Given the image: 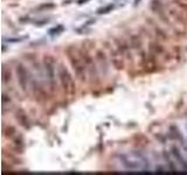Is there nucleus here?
Wrapping results in <instances>:
<instances>
[{
  "mask_svg": "<svg viewBox=\"0 0 187 175\" xmlns=\"http://www.w3.org/2000/svg\"><path fill=\"white\" fill-rule=\"evenodd\" d=\"M66 55L69 60L70 64L73 67V69L75 71V75L77 78L82 82H86L88 80V75H89V70H88V65L84 58V54L83 50L76 48L74 46H69L66 49Z\"/></svg>",
  "mask_w": 187,
  "mask_h": 175,
  "instance_id": "f257e3e1",
  "label": "nucleus"
},
{
  "mask_svg": "<svg viewBox=\"0 0 187 175\" xmlns=\"http://www.w3.org/2000/svg\"><path fill=\"white\" fill-rule=\"evenodd\" d=\"M119 162L123 167L132 172H145L149 169V162L145 158L137 153H124L119 155Z\"/></svg>",
  "mask_w": 187,
  "mask_h": 175,
  "instance_id": "f03ea898",
  "label": "nucleus"
},
{
  "mask_svg": "<svg viewBox=\"0 0 187 175\" xmlns=\"http://www.w3.org/2000/svg\"><path fill=\"white\" fill-rule=\"evenodd\" d=\"M58 81L61 83V87L63 89L66 95H68L69 97H73L76 93V85L75 81L73 78L69 70L64 67L63 64H60L58 68Z\"/></svg>",
  "mask_w": 187,
  "mask_h": 175,
  "instance_id": "7ed1b4c3",
  "label": "nucleus"
},
{
  "mask_svg": "<svg viewBox=\"0 0 187 175\" xmlns=\"http://www.w3.org/2000/svg\"><path fill=\"white\" fill-rule=\"evenodd\" d=\"M43 65H45V71L48 78V82L50 84V89H54L55 85V62L52 56H45L43 58Z\"/></svg>",
  "mask_w": 187,
  "mask_h": 175,
  "instance_id": "20e7f679",
  "label": "nucleus"
},
{
  "mask_svg": "<svg viewBox=\"0 0 187 175\" xmlns=\"http://www.w3.org/2000/svg\"><path fill=\"white\" fill-rule=\"evenodd\" d=\"M17 75H18V82L20 84V88L22 91H26L27 90V87H28V72L26 68L23 67L22 64H18L17 68Z\"/></svg>",
  "mask_w": 187,
  "mask_h": 175,
  "instance_id": "39448f33",
  "label": "nucleus"
},
{
  "mask_svg": "<svg viewBox=\"0 0 187 175\" xmlns=\"http://www.w3.org/2000/svg\"><path fill=\"white\" fill-rule=\"evenodd\" d=\"M2 132H4V135H5V137H7V138H10V139H12V140H14V141H17L19 134H18L17 130L13 127V126H4Z\"/></svg>",
  "mask_w": 187,
  "mask_h": 175,
  "instance_id": "423d86ee",
  "label": "nucleus"
},
{
  "mask_svg": "<svg viewBox=\"0 0 187 175\" xmlns=\"http://www.w3.org/2000/svg\"><path fill=\"white\" fill-rule=\"evenodd\" d=\"M112 63L115 65V68L118 70L123 69L124 67V62L122 60V52H115L112 55Z\"/></svg>",
  "mask_w": 187,
  "mask_h": 175,
  "instance_id": "0eeeda50",
  "label": "nucleus"
},
{
  "mask_svg": "<svg viewBox=\"0 0 187 175\" xmlns=\"http://www.w3.org/2000/svg\"><path fill=\"white\" fill-rule=\"evenodd\" d=\"M17 118H18V120L21 122L25 127H28L29 126L28 119H27V117H26V113H25L22 110H19L17 112Z\"/></svg>",
  "mask_w": 187,
  "mask_h": 175,
  "instance_id": "6e6552de",
  "label": "nucleus"
},
{
  "mask_svg": "<svg viewBox=\"0 0 187 175\" xmlns=\"http://www.w3.org/2000/svg\"><path fill=\"white\" fill-rule=\"evenodd\" d=\"M11 81V71L10 69H7L6 67L2 68V82L4 83H8Z\"/></svg>",
  "mask_w": 187,
  "mask_h": 175,
  "instance_id": "1a4fd4ad",
  "label": "nucleus"
},
{
  "mask_svg": "<svg viewBox=\"0 0 187 175\" xmlns=\"http://www.w3.org/2000/svg\"><path fill=\"white\" fill-rule=\"evenodd\" d=\"M174 1L182 11L187 12V0H174Z\"/></svg>",
  "mask_w": 187,
  "mask_h": 175,
  "instance_id": "9d476101",
  "label": "nucleus"
},
{
  "mask_svg": "<svg viewBox=\"0 0 187 175\" xmlns=\"http://www.w3.org/2000/svg\"><path fill=\"white\" fill-rule=\"evenodd\" d=\"M112 8H113V6L109 5V6H106V7H104V8H101V10H98V13H99V14H102V13H108V12L111 11Z\"/></svg>",
  "mask_w": 187,
  "mask_h": 175,
  "instance_id": "9b49d317",
  "label": "nucleus"
},
{
  "mask_svg": "<svg viewBox=\"0 0 187 175\" xmlns=\"http://www.w3.org/2000/svg\"><path fill=\"white\" fill-rule=\"evenodd\" d=\"M86 1H88V0H80V1H78V2H80V4H84V2H86Z\"/></svg>",
  "mask_w": 187,
  "mask_h": 175,
  "instance_id": "f8f14e48",
  "label": "nucleus"
}]
</instances>
